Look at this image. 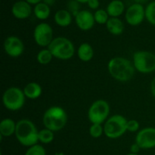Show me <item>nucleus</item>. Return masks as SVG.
<instances>
[{
	"label": "nucleus",
	"mask_w": 155,
	"mask_h": 155,
	"mask_svg": "<svg viewBox=\"0 0 155 155\" xmlns=\"http://www.w3.org/2000/svg\"><path fill=\"white\" fill-rule=\"evenodd\" d=\"M107 71L114 80L127 82L133 78L136 69L133 62L123 57H115L107 64Z\"/></svg>",
	"instance_id": "nucleus-1"
},
{
	"label": "nucleus",
	"mask_w": 155,
	"mask_h": 155,
	"mask_svg": "<svg viewBox=\"0 0 155 155\" xmlns=\"http://www.w3.org/2000/svg\"><path fill=\"white\" fill-rule=\"evenodd\" d=\"M15 136L24 146L31 147L39 142V131L35 124L28 119L20 120L16 125Z\"/></svg>",
	"instance_id": "nucleus-2"
},
{
	"label": "nucleus",
	"mask_w": 155,
	"mask_h": 155,
	"mask_svg": "<svg viewBox=\"0 0 155 155\" xmlns=\"http://www.w3.org/2000/svg\"><path fill=\"white\" fill-rule=\"evenodd\" d=\"M42 123L45 128L54 133L64 128L68 123V114L61 107L52 106L45 111Z\"/></svg>",
	"instance_id": "nucleus-3"
},
{
	"label": "nucleus",
	"mask_w": 155,
	"mask_h": 155,
	"mask_svg": "<svg viewBox=\"0 0 155 155\" xmlns=\"http://www.w3.org/2000/svg\"><path fill=\"white\" fill-rule=\"evenodd\" d=\"M53 57L60 60H69L75 53V48L70 39L60 36L54 38L48 47Z\"/></svg>",
	"instance_id": "nucleus-4"
},
{
	"label": "nucleus",
	"mask_w": 155,
	"mask_h": 155,
	"mask_svg": "<svg viewBox=\"0 0 155 155\" xmlns=\"http://www.w3.org/2000/svg\"><path fill=\"white\" fill-rule=\"evenodd\" d=\"M127 120L120 114H115L109 117L104 124V134L111 139L122 136L127 130Z\"/></svg>",
	"instance_id": "nucleus-5"
},
{
	"label": "nucleus",
	"mask_w": 155,
	"mask_h": 155,
	"mask_svg": "<svg viewBox=\"0 0 155 155\" xmlns=\"http://www.w3.org/2000/svg\"><path fill=\"white\" fill-rule=\"evenodd\" d=\"M26 96L22 89L18 87H10L6 89L2 95V103L7 110L17 111L24 107Z\"/></svg>",
	"instance_id": "nucleus-6"
},
{
	"label": "nucleus",
	"mask_w": 155,
	"mask_h": 155,
	"mask_svg": "<svg viewBox=\"0 0 155 155\" xmlns=\"http://www.w3.org/2000/svg\"><path fill=\"white\" fill-rule=\"evenodd\" d=\"M133 65L141 74H151L155 71V54L148 51H138L133 54Z\"/></svg>",
	"instance_id": "nucleus-7"
},
{
	"label": "nucleus",
	"mask_w": 155,
	"mask_h": 155,
	"mask_svg": "<svg viewBox=\"0 0 155 155\" xmlns=\"http://www.w3.org/2000/svg\"><path fill=\"white\" fill-rule=\"evenodd\" d=\"M110 105L105 100L98 99L94 101L88 110V119L92 124H102L108 119Z\"/></svg>",
	"instance_id": "nucleus-8"
},
{
	"label": "nucleus",
	"mask_w": 155,
	"mask_h": 155,
	"mask_svg": "<svg viewBox=\"0 0 155 155\" xmlns=\"http://www.w3.org/2000/svg\"><path fill=\"white\" fill-rule=\"evenodd\" d=\"M54 33L51 26L47 23H40L33 30L35 42L41 47H48L53 39Z\"/></svg>",
	"instance_id": "nucleus-9"
},
{
	"label": "nucleus",
	"mask_w": 155,
	"mask_h": 155,
	"mask_svg": "<svg viewBox=\"0 0 155 155\" xmlns=\"http://www.w3.org/2000/svg\"><path fill=\"white\" fill-rule=\"evenodd\" d=\"M126 21L130 26H139L145 18V9L142 4L135 3L127 8L125 15Z\"/></svg>",
	"instance_id": "nucleus-10"
},
{
	"label": "nucleus",
	"mask_w": 155,
	"mask_h": 155,
	"mask_svg": "<svg viewBox=\"0 0 155 155\" xmlns=\"http://www.w3.org/2000/svg\"><path fill=\"white\" fill-rule=\"evenodd\" d=\"M136 143L141 149H151L155 148V128L146 127L138 132Z\"/></svg>",
	"instance_id": "nucleus-11"
},
{
	"label": "nucleus",
	"mask_w": 155,
	"mask_h": 155,
	"mask_svg": "<svg viewBox=\"0 0 155 155\" xmlns=\"http://www.w3.org/2000/svg\"><path fill=\"white\" fill-rule=\"evenodd\" d=\"M5 52L12 58H18L22 55L24 51V44L20 38L15 36H8L3 44Z\"/></svg>",
	"instance_id": "nucleus-12"
},
{
	"label": "nucleus",
	"mask_w": 155,
	"mask_h": 155,
	"mask_svg": "<svg viewBox=\"0 0 155 155\" xmlns=\"http://www.w3.org/2000/svg\"><path fill=\"white\" fill-rule=\"evenodd\" d=\"M75 22L77 27L83 31L90 30L95 24L94 15L89 11L82 10L75 17Z\"/></svg>",
	"instance_id": "nucleus-13"
},
{
	"label": "nucleus",
	"mask_w": 155,
	"mask_h": 155,
	"mask_svg": "<svg viewBox=\"0 0 155 155\" xmlns=\"http://www.w3.org/2000/svg\"><path fill=\"white\" fill-rule=\"evenodd\" d=\"M12 13L17 19L24 20L29 18L32 13L30 4L26 1H18L13 5Z\"/></svg>",
	"instance_id": "nucleus-14"
},
{
	"label": "nucleus",
	"mask_w": 155,
	"mask_h": 155,
	"mask_svg": "<svg viewBox=\"0 0 155 155\" xmlns=\"http://www.w3.org/2000/svg\"><path fill=\"white\" fill-rule=\"evenodd\" d=\"M17 123L11 118H5L0 122V136L1 137H9L15 134Z\"/></svg>",
	"instance_id": "nucleus-15"
},
{
	"label": "nucleus",
	"mask_w": 155,
	"mask_h": 155,
	"mask_svg": "<svg viewBox=\"0 0 155 155\" xmlns=\"http://www.w3.org/2000/svg\"><path fill=\"white\" fill-rule=\"evenodd\" d=\"M23 91L26 98L34 100L40 97V95H42V89L39 83L36 82H31L26 85Z\"/></svg>",
	"instance_id": "nucleus-16"
},
{
	"label": "nucleus",
	"mask_w": 155,
	"mask_h": 155,
	"mask_svg": "<svg viewBox=\"0 0 155 155\" xmlns=\"http://www.w3.org/2000/svg\"><path fill=\"white\" fill-rule=\"evenodd\" d=\"M106 28L112 35L119 36L124 33V24L118 18H110L106 24Z\"/></svg>",
	"instance_id": "nucleus-17"
},
{
	"label": "nucleus",
	"mask_w": 155,
	"mask_h": 155,
	"mask_svg": "<svg viewBox=\"0 0 155 155\" xmlns=\"http://www.w3.org/2000/svg\"><path fill=\"white\" fill-rule=\"evenodd\" d=\"M56 24L59 27H66L71 25L72 22V15L71 12L65 9L58 10L55 13L54 17Z\"/></svg>",
	"instance_id": "nucleus-18"
},
{
	"label": "nucleus",
	"mask_w": 155,
	"mask_h": 155,
	"mask_svg": "<svg viewBox=\"0 0 155 155\" xmlns=\"http://www.w3.org/2000/svg\"><path fill=\"white\" fill-rule=\"evenodd\" d=\"M77 56L83 62H89L94 56V50L92 45L87 42L82 43L77 50Z\"/></svg>",
	"instance_id": "nucleus-19"
},
{
	"label": "nucleus",
	"mask_w": 155,
	"mask_h": 155,
	"mask_svg": "<svg viewBox=\"0 0 155 155\" xmlns=\"http://www.w3.org/2000/svg\"><path fill=\"white\" fill-rule=\"evenodd\" d=\"M125 5L120 0H113L107 7V12L110 18H118L124 13Z\"/></svg>",
	"instance_id": "nucleus-20"
},
{
	"label": "nucleus",
	"mask_w": 155,
	"mask_h": 155,
	"mask_svg": "<svg viewBox=\"0 0 155 155\" xmlns=\"http://www.w3.org/2000/svg\"><path fill=\"white\" fill-rule=\"evenodd\" d=\"M33 12L36 18L43 21V20H46L49 17L51 11H50L49 6L47 5L44 2H40L35 5Z\"/></svg>",
	"instance_id": "nucleus-21"
},
{
	"label": "nucleus",
	"mask_w": 155,
	"mask_h": 155,
	"mask_svg": "<svg viewBox=\"0 0 155 155\" xmlns=\"http://www.w3.org/2000/svg\"><path fill=\"white\" fill-rule=\"evenodd\" d=\"M53 55L50 50L47 48H43L38 52L36 55V61L38 63L42 65H46L51 61L53 58Z\"/></svg>",
	"instance_id": "nucleus-22"
},
{
	"label": "nucleus",
	"mask_w": 155,
	"mask_h": 155,
	"mask_svg": "<svg viewBox=\"0 0 155 155\" xmlns=\"http://www.w3.org/2000/svg\"><path fill=\"white\" fill-rule=\"evenodd\" d=\"M38 138H39V142H40L41 143L49 144L54 140V132L48 130V129L45 128L43 130H41L40 131H39Z\"/></svg>",
	"instance_id": "nucleus-23"
},
{
	"label": "nucleus",
	"mask_w": 155,
	"mask_h": 155,
	"mask_svg": "<svg viewBox=\"0 0 155 155\" xmlns=\"http://www.w3.org/2000/svg\"><path fill=\"white\" fill-rule=\"evenodd\" d=\"M145 18L151 25L155 26V1L151 2L145 8Z\"/></svg>",
	"instance_id": "nucleus-24"
},
{
	"label": "nucleus",
	"mask_w": 155,
	"mask_h": 155,
	"mask_svg": "<svg viewBox=\"0 0 155 155\" xmlns=\"http://www.w3.org/2000/svg\"><path fill=\"white\" fill-rule=\"evenodd\" d=\"M109 15L107 14V11L103 9H98L94 14V18L95 22L98 24H106L109 20Z\"/></svg>",
	"instance_id": "nucleus-25"
},
{
	"label": "nucleus",
	"mask_w": 155,
	"mask_h": 155,
	"mask_svg": "<svg viewBox=\"0 0 155 155\" xmlns=\"http://www.w3.org/2000/svg\"><path fill=\"white\" fill-rule=\"evenodd\" d=\"M89 133L92 138L98 139V138L101 137L104 133V127H102L101 124H92V126L89 127Z\"/></svg>",
	"instance_id": "nucleus-26"
},
{
	"label": "nucleus",
	"mask_w": 155,
	"mask_h": 155,
	"mask_svg": "<svg viewBox=\"0 0 155 155\" xmlns=\"http://www.w3.org/2000/svg\"><path fill=\"white\" fill-rule=\"evenodd\" d=\"M45 150L42 145H33L31 147H29L27 151H26L25 155H45Z\"/></svg>",
	"instance_id": "nucleus-27"
},
{
	"label": "nucleus",
	"mask_w": 155,
	"mask_h": 155,
	"mask_svg": "<svg viewBox=\"0 0 155 155\" xmlns=\"http://www.w3.org/2000/svg\"><path fill=\"white\" fill-rule=\"evenodd\" d=\"M68 11L71 12L73 16L76 17L77 14L80 12V3L76 0H71L68 4Z\"/></svg>",
	"instance_id": "nucleus-28"
},
{
	"label": "nucleus",
	"mask_w": 155,
	"mask_h": 155,
	"mask_svg": "<svg viewBox=\"0 0 155 155\" xmlns=\"http://www.w3.org/2000/svg\"><path fill=\"white\" fill-rule=\"evenodd\" d=\"M139 127H140V124H139V121L136 120H130L127 121V131L130 132V133H136V132L139 131Z\"/></svg>",
	"instance_id": "nucleus-29"
},
{
	"label": "nucleus",
	"mask_w": 155,
	"mask_h": 155,
	"mask_svg": "<svg viewBox=\"0 0 155 155\" xmlns=\"http://www.w3.org/2000/svg\"><path fill=\"white\" fill-rule=\"evenodd\" d=\"M87 4L89 7L92 9H97L99 7V1L98 0H89Z\"/></svg>",
	"instance_id": "nucleus-30"
},
{
	"label": "nucleus",
	"mask_w": 155,
	"mask_h": 155,
	"mask_svg": "<svg viewBox=\"0 0 155 155\" xmlns=\"http://www.w3.org/2000/svg\"><path fill=\"white\" fill-rule=\"evenodd\" d=\"M140 149V147H139L136 143L133 144V145H131V147H130V151H131V153H133V154H138V152H139Z\"/></svg>",
	"instance_id": "nucleus-31"
},
{
	"label": "nucleus",
	"mask_w": 155,
	"mask_h": 155,
	"mask_svg": "<svg viewBox=\"0 0 155 155\" xmlns=\"http://www.w3.org/2000/svg\"><path fill=\"white\" fill-rule=\"evenodd\" d=\"M151 92L153 96L155 98V77L153 79L151 83Z\"/></svg>",
	"instance_id": "nucleus-32"
},
{
	"label": "nucleus",
	"mask_w": 155,
	"mask_h": 155,
	"mask_svg": "<svg viewBox=\"0 0 155 155\" xmlns=\"http://www.w3.org/2000/svg\"><path fill=\"white\" fill-rule=\"evenodd\" d=\"M25 1L30 5H37L40 3L42 0H25Z\"/></svg>",
	"instance_id": "nucleus-33"
},
{
	"label": "nucleus",
	"mask_w": 155,
	"mask_h": 155,
	"mask_svg": "<svg viewBox=\"0 0 155 155\" xmlns=\"http://www.w3.org/2000/svg\"><path fill=\"white\" fill-rule=\"evenodd\" d=\"M43 2L45 3V4H46L47 5L51 6L55 2V0H43Z\"/></svg>",
	"instance_id": "nucleus-34"
},
{
	"label": "nucleus",
	"mask_w": 155,
	"mask_h": 155,
	"mask_svg": "<svg viewBox=\"0 0 155 155\" xmlns=\"http://www.w3.org/2000/svg\"><path fill=\"white\" fill-rule=\"evenodd\" d=\"M134 1L136 2V3H139V4H142V3L146 2H148V0H134Z\"/></svg>",
	"instance_id": "nucleus-35"
},
{
	"label": "nucleus",
	"mask_w": 155,
	"mask_h": 155,
	"mask_svg": "<svg viewBox=\"0 0 155 155\" xmlns=\"http://www.w3.org/2000/svg\"><path fill=\"white\" fill-rule=\"evenodd\" d=\"M77 2H78L79 3H87L89 2V0H76Z\"/></svg>",
	"instance_id": "nucleus-36"
},
{
	"label": "nucleus",
	"mask_w": 155,
	"mask_h": 155,
	"mask_svg": "<svg viewBox=\"0 0 155 155\" xmlns=\"http://www.w3.org/2000/svg\"><path fill=\"white\" fill-rule=\"evenodd\" d=\"M54 155H64V154L63 152H57L55 153V154Z\"/></svg>",
	"instance_id": "nucleus-37"
},
{
	"label": "nucleus",
	"mask_w": 155,
	"mask_h": 155,
	"mask_svg": "<svg viewBox=\"0 0 155 155\" xmlns=\"http://www.w3.org/2000/svg\"><path fill=\"white\" fill-rule=\"evenodd\" d=\"M127 155H138L137 154H133V153H130V154H127Z\"/></svg>",
	"instance_id": "nucleus-38"
}]
</instances>
